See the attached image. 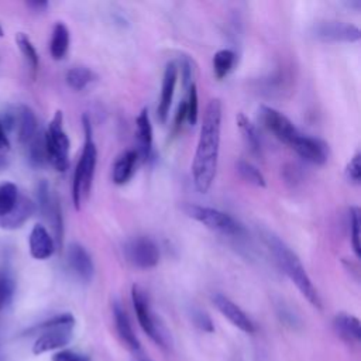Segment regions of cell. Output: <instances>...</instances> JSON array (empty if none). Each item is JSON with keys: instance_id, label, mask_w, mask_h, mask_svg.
Here are the masks:
<instances>
[{"instance_id": "cell-1", "label": "cell", "mask_w": 361, "mask_h": 361, "mask_svg": "<svg viewBox=\"0 0 361 361\" xmlns=\"http://www.w3.org/2000/svg\"><path fill=\"white\" fill-rule=\"evenodd\" d=\"M223 106L220 99H212L203 113L199 140L192 162V178L195 188L200 193H207L213 185L219 151H220V133H221Z\"/></svg>"}, {"instance_id": "cell-2", "label": "cell", "mask_w": 361, "mask_h": 361, "mask_svg": "<svg viewBox=\"0 0 361 361\" xmlns=\"http://www.w3.org/2000/svg\"><path fill=\"white\" fill-rule=\"evenodd\" d=\"M264 241L269 251L272 252V255L275 257V261L279 265V268L295 283L299 292L307 299V302L312 306L322 309V299L317 293V289L314 288L312 279L309 278L299 257L281 238H278L272 233H265Z\"/></svg>"}, {"instance_id": "cell-3", "label": "cell", "mask_w": 361, "mask_h": 361, "mask_svg": "<svg viewBox=\"0 0 361 361\" xmlns=\"http://www.w3.org/2000/svg\"><path fill=\"white\" fill-rule=\"evenodd\" d=\"M82 123H83V131H85V142H83V149L76 164V168L73 172V180H72V200L76 210L82 207L83 200L87 199L90 193L94 171H96V162H97V148L93 140V130H92L90 120L86 114H83Z\"/></svg>"}, {"instance_id": "cell-4", "label": "cell", "mask_w": 361, "mask_h": 361, "mask_svg": "<svg viewBox=\"0 0 361 361\" xmlns=\"http://www.w3.org/2000/svg\"><path fill=\"white\" fill-rule=\"evenodd\" d=\"M75 319L71 313L56 314L38 326L39 336L32 345L35 355L65 347L72 340Z\"/></svg>"}, {"instance_id": "cell-5", "label": "cell", "mask_w": 361, "mask_h": 361, "mask_svg": "<svg viewBox=\"0 0 361 361\" xmlns=\"http://www.w3.org/2000/svg\"><path fill=\"white\" fill-rule=\"evenodd\" d=\"M183 212L189 217H192L196 221L206 226L207 228H210L213 231H217L223 235L241 237V235L245 234V228L241 223H238L228 213H224L219 209L188 203V204L183 206Z\"/></svg>"}, {"instance_id": "cell-6", "label": "cell", "mask_w": 361, "mask_h": 361, "mask_svg": "<svg viewBox=\"0 0 361 361\" xmlns=\"http://www.w3.org/2000/svg\"><path fill=\"white\" fill-rule=\"evenodd\" d=\"M45 148L48 162L59 172L68 169L69 165V138L63 130L62 111H55L45 131Z\"/></svg>"}, {"instance_id": "cell-7", "label": "cell", "mask_w": 361, "mask_h": 361, "mask_svg": "<svg viewBox=\"0 0 361 361\" xmlns=\"http://www.w3.org/2000/svg\"><path fill=\"white\" fill-rule=\"evenodd\" d=\"M131 300H133V306H134L138 323L144 330V333H147L157 344L164 347L165 345L164 333L161 330L159 323L157 322L155 314L151 310L148 295L140 285L131 286Z\"/></svg>"}, {"instance_id": "cell-8", "label": "cell", "mask_w": 361, "mask_h": 361, "mask_svg": "<svg viewBox=\"0 0 361 361\" xmlns=\"http://www.w3.org/2000/svg\"><path fill=\"white\" fill-rule=\"evenodd\" d=\"M37 197H38V206L41 214L51 223L56 245L62 247L63 241V219H62V210L58 200V196L52 192L49 183L47 180H41L38 183L37 189Z\"/></svg>"}, {"instance_id": "cell-9", "label": "cell", "mask_w": 361, "mask_h": 361, "mask_svg": "<svg viewBox=\"0 0 361 361\" xmlns=\"http://www.w3.org/2000/svg\"><path fill=\"white\" fill-rule=\"evenodd\" d=\"M259 118L265 128L271 131L281 142L286 144L289 148L299 138L302 131L296 128V126L281 111L271 106L259 107Z\"/></svg>"}, {"instance_id": "cell-10", "label": "cell", "mask_w": 361, "mask_h": 361, "mask_svg": "<svg viewBox=\"0 0 361 361\" xmlns=\"http://www.w3.org/2000/svg\"><path fill=\"white\" fill-rule=\"evenodd\" d=\"M312 35L323 42H355L361 37L357 25L343 21H320L312 28Z\"/></svg>"}, {"instance_id": "cell-11", "label": "cell", "mask_w": 361, "mask_h": 361, "mask_svg": "<svg viewBox=\"0 0 361 361\" xmlns=\"http://www.w3.org/2000/svg\"><path fill=\"white\" fill-rule=\"evenodd\" d=\"M126 255L128 261L140 268L149 269L159 262V248L149 237H135L126 245Z\"/></svg>"}, {"instance_id": "cell-12", "label": "cell", "mask_w": 361, "mask_h": 361, "mask_svg": "<svg viewBox=\"0 0 361 361\" xmlns=\"http://www.w3.org/2000/svg\"><path fill=\"white\" fill-rule=\"evenodd\" d=\"M66 262L69 269L83 282H90L94 274V265L87 250L79 243H71L66 250Z\"/></svg>"}, {"instance_id": "cell-13", "label": "cell", "mask_w": 361, "mask_h": 361, "mask_svg": "<svg viewBox=\"0 0 361 361\" xmlns=\"http://www.w3.org/2000/svg\"><path fill=\"white\" fill-rule=\"evenodd\" d=\"M213 303L217 307V310L240 330L245 333H254L257 330L254 322L245 314V312L240 306H237L233 300H230L227 296L221 293H216L213 295Z\"/></svg>"}, {"instance_id": "cell-14", "label": "cell", "mask_w": 361, "mask_h": 361, "mask_svg": "<svg viewBox=\"0 0 361 361\" xmlns=\"http://www.w3.org/2000/svg\"><path fill=\"white\" fill-rule=\"evenodd\" d=\"M290 148L300 158L314 165H323L329 157L327 145L323 141H320L319 138L306 135L303 133L299 135V138L295 141V144Z\"/></svg>"}, {"instance_id": "cell-15", "label": "cell", "mask_w": 361, "mask_h": 361, "mask_svg": "<svg viewBox=\"0 0 361 361\" xmlns=\"http://www.w3.org/2000/svg\"><path fill=\"white\" fill-rule=\"evenodd\" d=\"M178 73H179V66L176 62H169L164 71L161 97H159V103L157 107V116L161 123H165L168 118L172 99L175 94L176 82H178Z\"/></svg>"}, {"instance_id": "cell-16", "label": "cell", "mask_w": 361, "mask_h": 361, "mask_svg": "<svg viewBox=\"0 0 361 361\" xmlns=\"http://www.w3.org/2000/svg\"><path fill=\"white\" fill-rule=\"evenodd\" d=\"M13 110H14L13 131L16 133L18 142L23 145H27L34 138V135L39 131L35 113L25 104L13 107Z\"/></svg>"}, {"instance_id": "cell-17", "label": "cell", "mask_w": 361, "mask_h": 361, "mask_svg": "<svg viewBox=\"0 0 361 361\" xmlns=\"http://www.w3.org/2000/svg\"><path fill=\"white\" fill-rule=\"evenodd\" d=\"M30 254L35 259H48L55 252V241L42 224H35L28 237Z\"/></svg>"}, {"instance_id": "cell-18", "label": "cell", "mask_w": 361, "mask_h": 361, "mask_svg": "<svg viewBox=\"0 0 361 361\" xmlns=\"http://www.w3.org/2000/svg\"><path fill=\"white\" fill-rule=\"evenodd\" d=\"M34 212H35V203L28 196L20 193L18 200L13 207V210L8 214L0 217V227L6 230L20 228L27 220H30Z\"/></svg>"}, {"instance_id": "cell-19", "label": "cell", "mask_w": 361, "mask_h": 361, "mask_svg": "<svg viewBox=\"0 0 361 361\" xmlns=\"http://www.w3.org/2000/svg\"><path fill=\"white\" fill-rule=\"evenodd\" d=\"M137 123V154L142 161H147L152 154V126L147 109H142L135 120Z\"/></svg>"}, {"instance_id": "cell-20", "label": "cell", "mask_w": 361, "mask_h": 361, "mask_svg": "<svg viewBox=\"0 0 361 361\" xmlns=\"http://www.w3.org/2000/svg\"><path fill=\"white\" fill-rule=\"evenodd\" d=\"M113 317H114V324H116V330L118 337L121 338V341L133 351H138L140 350V341L131 327L130 319L126 313V310L121 307L120 303H114L113 305Z\"/></svg>"}, {"instance_id": "cell-21", "label": "cell", "mask_w": 361, "mask_h": 361, "mask_svg": "<svg viewBox=\"0 0 361 361\" xmlns=\"http://www.w3.org/2000/svg\"><path fill=\"white\" fill-rule=\"evenodd\" d=\"M138 161V154L134 149H128L123 152L113 165L111 178L116 185H124L130 180V178L134 173L135 164Z\"/></svg>"}, {"instance_id": "cell-22", "label": "cell", "mask_w": 361, "mask_h": 361, "mask_svg": "<svg viewBox=\"0 0 361 361\" xmlns=\"http://www.w3.org/2000/svg\"><path fill=\"white\" fill-rule=\"evenodd\" d=\"M334 329L337 334L348 341V343H358L361 340V326L360 320L348 313H338L334 317Z\"/></svg>"}, {"instance_id": "cell-23", "label": "cell", "mask_w": 361, "mask_h": 361, "mask_svg": "<svg viewBox=\"0 0 361 361\" xmlns=\"http://www.w3.org/2000/svg\"><path fill=\"white\" fill-rule=\"evenodd\" d=\"M235 124L247 144V147L250 148L251 154L261 157L262 154V147H261V138L258 134L257 127L252 124V121L244 114V113H237L235 116Z\"/></svg>"}, {"instance_id": "cell-24", "label": "cell", "mask_w": 361, "mask_h": 361, "mask_svg": "<svg viewBox=\"0 0 361 361\" xmlns=\"http://www.w3.org/2000/svg\"><path fill=\"white\" fill-rule=\"evenodd\" d=\"M69 30L62 23L58 21L52 28V35L49 41V54L55 61H61L65 58L68 49H69Z\"/></svg>"}, {"instance_id": "cell-25", "label": "cell", "mask_w": 361, "mask_h": 361, "mask_svg": "<svg viewBox=\"0 0 361 361\" xmlns=\"http://www.w3.org/2000/svg\"><path fill=\"white\" fill-rule=\"evenodd\" d=\"M292 80V75L286 69H278L272 75H269L267 79H262L259 83L261 93H265L267 96H276L289 89Z\"/></svg>"}, {"instance_id": "cell-26", "label": "cell", "mask_w": 361, "mask_h": 361, "mask_svg": "<svg viewBox=\"0 0 361 361\" xmlns=\"http://www.w3.org/2000/svg\"><path fill=\"white\" fill-rule=\"evenodd\" d=\"M28 161L32 166L41 168L48 162L47 148H45V131H38L34 138L27 144Z\"/></svg>"}, {"instance_id": "cell-27", "label": "cell", "mask_w": 361, "mask_h": 361, "mask_svg": "<svg viewBox=\"0 0 361 361\" xmlns=\"http://www.w3.org/2000/svg\"><path fill=\"white\" fill-rule=\"evenodd\" d=\"M65 79L71 89L79 92L86 89L96 79V75L86 66H73L66 72Z\"/></svg>"}, {"instance_id": "cell-28", "label": "cell", "mask_w": 361, "mask_h": 361, "mask_svg": "<svg viewBox=\"0 0 361 361\" xmlns=\"http://www.w3.org/2000/svg\"><path fill=\"white\" fill-rule=\"evenodd\" d=\"M237 61L235 52H233L231 49H220L213 55V73L217 79H223L226 78L230 71L234 68Z\"/></svg>"}, {"instance_id": "cell-29", "label": "cell", "mask_w": 361, "mask_h": 361, "mask_svg": "<svg viewBox=\"0 0 361 361\" xmlns=\"http://www.w3.org/2000/svg\"><path fill=\"white\" fill-rule=\"evenodd\" d=\"M18 196L20 192L17 185L8 180L0 182V217L8 214L13 210L18 200Z\"/></svg>"}, {"instance_id": "cell-30", "label": "cell", "mask_w": 361, "mask_h": 361, "mask_svg": "<svg viewBox=\"0 0 361 361\" xmlns=\"http://www.w3.org/2000/svg\"><path fill=\"white\" fill-rule=\"evenodd\" d=\"M235 168H237V172H238V175L241 176V179H244L245 182H248L250 185H254V186H257V188H265V186H267L265 176H264L262 172H261L255 165H252L251 162L244 161V159H240V161L235 164Z\"/></svg>"}, {"instance_id": "cell-31", "label": "cell", "mask_w": 361, "mask_h": 361, "mask_svg": "<svg viewBox=\"0 0 361 361\" xmlns=\"http://www.w3.org/2000/svg\"><path fill=\"white\" fill-rule=\"evenodd\" d=\"M16 42H17V47H18L20 52L23 54L25 62L31 68V71L37 72L38 65H39V56H38V52H37L35 47L32 45L31 39L27 37V34L18 32L16 35Z\"/></svg>"}, {"instance_id": "cell-32", "label": "cell", "mask_w": 361, "mask_h": 361, "mask_svg": "<svg viewBox=\"0 0 361 361\" xmlns=\"http://www.w3.org/2000/svg\"><path fill=\"white\" fill-rule=\"evenodd\" d=\"M14 128V111L13 107L0 114V151L7 152L10 149V133Z\"/></svg>"}, {"instance_id": "cell-33", "label": "cell", "mask_w": 361, "mask_h": 361, "mask_svg": "<svg viewBox=\"0 0 361 361\" xmlns=\"http://www.w3.org/2000/svg\"><path fill=\"white\" fill-rule=\"evenodd\" d=\"M350 214V235L353 250L357 258L361 257V244H360V209L357 206H351L348 210Z\"/></svg>"}, {"instance_id": "cell-34", "label": "cell", "mask_w": 361, "mask_h": 361, "mask_svg": "<svg viewBox=\"0 0 361 361\" xmlns=\"http://www.w3.org/2000/svg\"><path fill=\"white\" fill-rule=\"evenodd\" d=\"M16 283L11 275L6 271H0V310L4 309L13 299Z\"/></svg>"}, {"instance_id": "cell-35", "label": "cell", "mask_w": 361, "mask_h": 361, "mask_svg": "<svg viewBox=\"0 0 361 361\" xmlns=\"http://www.w3.org/2000/svg\"><path fill=\"white\" fill-rule=\"evenodd\" d=\"M186 103V120L189 124H196L197 117H199V103H197V87L196 83L193 82L188 87V99L185 100Z\"/></svg>"}, {"instance_id": "cell-36", "label": "cell", "mask_w": 361, "mask_h": 361, "mask_svg": "<svg viewBox=\"0 0 361 361\" xmlns=\"http://www.w3.org/2000/svg\"><path fill=\"white\" fill-rule=\"evenodd\" d=\"M345 178L353 185H358L361 182V154L355 152L350 162L345 166Z\"/></svg>"}, {"instance_id": "cell-37", "label": "cell", "mask_w": 361, "mask_h": 361, "mask_svg": "<svg viewBox=\"0 0 361 361\" xmlns=\"http://www.w3.org/2000/svg\"><path fill=\"white\" fill-rule=\"evenodd\" d=\"M192 320L193 323L196 324L197 329L206 331V333H213L214 331V326H213V322L210 319V316L203 312V310H199V309H195L192 312Z\"/></svg>"}, {"instance_id": "cell-38", "label": "cell", "mask_w": 361, "mask_h": 361, "mask_svg": "<svg viewBox=\"0 0 361 361\" xmlns=\"http://www.w3.org/2000/svg\"><path fill=\"white\" fill-rule=\"evenodd\" d=\"M52 361H90V358L82 353H76L72 350H62L52 355Z\"/></svg>"}, {"instance_id": "cell-39", "label": "cell", "mask_w": 361, "mask_h": 361, "mask_svg": "<svg viewBox=\"0 0 361 361\" xmlns=\"http://www.w3.org/2000/svg\"><path fill=\"white\" fill-rule=\"evenodd\" d=\"M180 75L183 85L189 87L193 83V65L189 58H182L180 61Z\"/></svg>"}, {"instance_id": "cell-40", "label": "cell", "mask_w": 361, "mask_h": 361, "mask_svg": "<svg viewBox=\"0 0 361 361\" xmlns=\"http://www.w3.org/2000/svg\"><path fill=\"white\" fill-rule=\"evenodd\" d=\"M283 176H285V180L286 182H290V183H298L300 180V168L296 166V165H288L285 169H283Z\"/></svg>"}, {"instance_id": "cell-41", "label": "cell", "mask_w": 361, "mask_h": 361, "mask_svg": "<svg viewBox=\"0 0 361 361\" xmlns=\"http://www.w3.org/2000/svg\"><path fill=\"white\" fill-rule=\"evenodd\" d=\"M185 120H186V103H185V100H183V102L179 103L178 110H176V114H175V120H173V131H175V133L182 127V124H183Z\"/></svg>"}, {"instance_id": "cell-42", "label": "cell", "mask_w": 361, "mask_h": 361, "mask_svg": "<svg viewBox=\"0 0 361 361\" xmlns=\"http://www.w3.org/2000/svg\"><path fill=\"white\" fill-rule=\"evenodd\" d=\"M27 6H28L31 10L37 11V13H42V11H45V10L48 8L49 3H48V1H28Z\"/></svg>"}, {"instance_id": "cell-43", "label": "cell", "mask_w": 361, "mask_h": 361, "mask_svg": "<svg viewBox=\"0 0 361 361\" xmlns=\"http://www.w3.org/2000/svg\"><path fill=\"white\" fill-rule=\"evenodd\" d=\"M8 165V157H7V152H1L0 151V172L3 169H6Z\"/></svg>"}, {"instance_id": "cell-44", "label": "cell", "mask_w": 361, "mask_h": 361, "mask_svg": "<svg viewBox=\"0 0 361 361\" xmlns=\"http://www.w3.org/2000/svg\"><path fill=\"white\" fill-rule=\"evenodd\" d=\"M4 35V32H3V27L0 25V37H3Z\"/></svg>"}]
</instances>
